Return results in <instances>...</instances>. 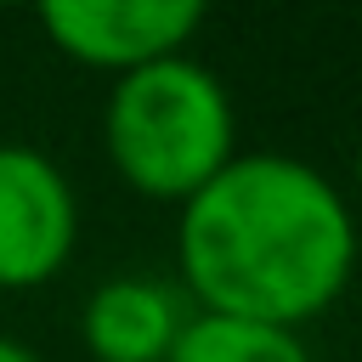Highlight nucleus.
<instances>
[{"label": "nucleus", "instance_id": "8", "mask_svg": "<svg viewBox=\"0 0 362 362\" xmlns=\"http://www.w3.org/2000/svg\"><path fill=\"white\" fill-rule=\"evenodd\" d=\"M6 6H28V0H0V11H6Z\"/></svg>", "mask_w": 362, "mask_h": 362}, {"label": "nucleus", "instance_id": "7", "mask_svg": "<svg viewBox=\"0 0 362 362\" xmlns=\"http://www.w3.org/2000/svg\"><path fill=\"white\" fill-rule=\"evenodd\" d=\"M0 362H40L23 339H11V334H0Z\"/></svg>", "mask_w": 362, "mask_h": 362}, {"label": "nucleus", "instance_id": "5", "mask_svg": "<svg viewBox=\"0 0 362 362\" xmlns=\"http://www.w3.org/2000/svg\"><path fill=\"white\" fill-rule=\"evenodd\" d=\"M187 317L192 311L170 283L124 272L90 288L79 311V339L96 362H164Z\"/></svg>", "mask_w": 362, "mask_h": 362}, {"label": "nucleus", "instance_id": "4", "mask_svg": "<svg viewBox=\"0 0 362 362\" xmlns=\"http://www.w3.org/2000/svg\"><path fill=\"white\" fill-rule=\"evenodd\" d=\"M45 40L102 74H124L187 51L209 0H28Z\"/></svg>", "mask_w": 362, "mask_h": 362}, {"label": "nucleus", "instance_id": "2", "mask_svg": "<svg viewBox=\"0 0 362 362\" xmlns=\"http://www.w3.org/2000/svg\"><path fill=\"white\" fill-rule=\"evenodd\" d=\"M102 147L136 198L187 204L238 153L232 90L187 51L124 68L102 107Z\"/></svg>", "mask_w": 362, "mask_h": 362}, {"label": "nucleus", "instance_id": "1", "mask_svg": "<svg viewBox=\"0 0 362 362\" xmlns=\"http://www.w3.org/2000/svg\"><path fill=\"white\" fill-rule=\"evenodd\" d=\"M181 283L198 311L305 328L356 266V226L339 187L294 153H232L175 226Z\"/></svg>", "mask_w": 362, "mask_h": 362}, {"label": "nucleus", "instance_id": "3", "mask_svg": "<svg viewBox=\"0 0 362 362\" xmlns=\"http://www.w3.org/2000/svg\"><path fill=\"white\" fill-rule=\"evenodd\" d=\"M79 243V198L62 164L28 141H0V294L51 283Z\"/></svg>", "mask_w": 362, "mask_h": 362}, {"label": "nucleus", "instance_id": "6", "mask_svg": "<svg viewBox=\"0 0 362 362\" xmlns=\"http://www.w3.org/2000/svg\"><path fill=\"white\" fill-rule=\"evenodd\" d=\"M164 362H311L300 328L277 322H249V317H221V311H192L170 345Z\"/></svg>", "mask_w": 362, "mask_h": 362}]
</instances>
